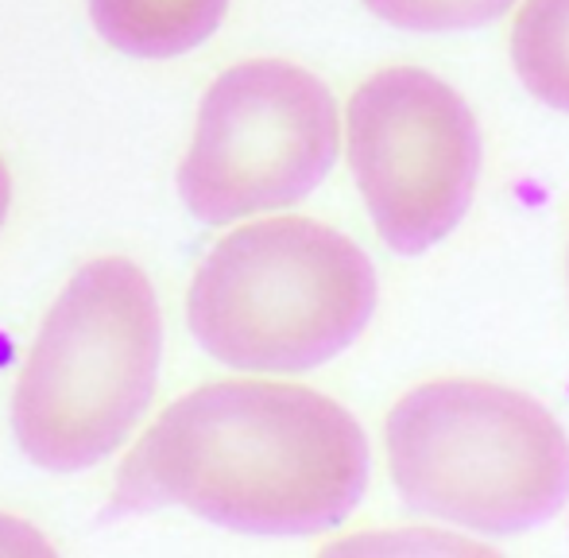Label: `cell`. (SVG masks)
<instances>
[{
    "mask_svg": "<svg viewBox=\"0 0 569 558\" xmlns=\"http://www.w3.org/2000/svg\"><path fill=\"white\" fill-rule=\"evenodd\" d=\"M368 485V438L330 396L226 380L182 396L117 474L120 512L179 505L244 536H318Z\"/></svg>",
    "mask_w": 569,
    "mask_h": 558,
    "instance_id": "obj_1",
    "label": "cell"
},
{
    "mask_svg": "<svg viewBox=\"0 0 569 558\" xmlns=\"http://www.w3.org/2000/svg\"><path fill=\"white\" fill-rule=\"evenodd\" d=\"M163 318L132 260L86 265L47 310L12 396L20 450L51 474L106 461L148 411Z\"/></svg>",
    "mask_w": 569,
    "mask_h": 558,
    "instance_id": "obj_2",
    "label": "cell"
},
{
    "mask_svg": "<svg viewBox=\"0 0 569 558\" xmlns=\"http://www.w3.org/2000/svg\"><path fill=\"white\" fill-rule=\"evenodd\" d=\"M372 310V260L338 229L307 218L229 233L187 295L198 346L248 372L318 369L360 338Z\"/></svg>",
    "mask_w": 569,
    "mask_h": 558,
    "instance_id": "obj_3",
    "label": "cell"
},
{
    "mask_svg": "<svg viewBox=\"0 0 569 558\" xmlns=\"http://www.w3.org/2000/svg\"><path fill=\"white\" fill-rule=\"evenodd\" d=\"M403 500L480 536H519L569 500V438L539 400L485 380H435L388 416Z\"/></svg>",
    "mask_w": 569,
    "mask_h": 558,
    "instance_id": "obj_4",
    "label": "cell"
},
{
    "mask_svg": "<svg viewBox=\"0 0 569 558\" xmlns=\"http://www.w3.org/2000/svg\"><path fill=\"white\" fill-rule=\"evenodd\" d=\"M338 143V106L322 78L279 59L240 62L206 90L179 195L206 226L283 210L330 175Z\"/></svg>",
    "mask_w": 569,
    "mask_h": 558,
    "instance_id": "obj_5",
    "label": "cell"
},
{
    "mask_svg": "<svg viewBox=\"0 0 569 558\" xmlns=\"http://www.w3.org/2000/svg\"><path fill=\"white\" fill-rule=\"evenodd\" d=\"M349 163L383 241L403 257L427 252L472 202L477 117L427 70H380L349 101Z\"/></svg>",
    "mask_w": 569,
    "mask_h": 558,
    "instance_id": "obj_6",
    "label": "cell"
},
{
    "mask_svg": "<svg viewBox=\"0 0 569 558\" xmlns=\"http://www.w3.org/2000/svg\"><path fill=\"white\" fill-rule=\"evenodd\" d=\"M229 0H90L106 43L132 59H174L194 51L226 20Z\"/></svg>",
    "mask_w": 569,
    "mask_h": 558,
    "instance_id": "obj_7",
    "label": "cell"
},
{
    "mask_svg": "<svg viewBox=\"0 0 569 558\" xmlns=\"http://www.w3.org/2000/svg\"><path fill=\"white\" fill-rule=\"evenodd\" d=\"M511 62L535 98L569 113V0H527L511 28Z\"/></svg>",
    "mask_w": 569,
    "mask_h": 558,
    "instance_id": "obj_8",
    "label": "cell"
},
{
    "mask_svg": "<svg viewBox=\"0 0 569 558\" xmlns=\"http://www.w3.org/2000/svg\"><path fill=\"white\" fill-rule=\"evenodd\" d=\"M365 4L403 31H469L500 20L516 0H365Z\"/></svg>",
    "mask_w": 569,
    "mask_h": 558,
    "instance_id": "obj_9",
    "label": "cell"
},
{
    "mask_svg": "<svg viewBox=\"0 0 569 558\" xmlns=\"http://www.w3.org/2000/svg\"><path fill=\"white\" fill-rule=\"evenodd\" d=\"M0 551H51L36 531H28L16 520H0Z\"/></svg>",
    "mask_w": 569,
    "mask_h": 558,
    "instance_id": "obj_10",
    "label": "cell"
},
{
    "mask_svg": "<svg viewBox=\"0 0 569 558\" xmlns=\"http://www.w3.org/2000/svg\"><path fill=\"white\" fill-rule=\"evenodd\" d=\"M8 206H12V179H8V167H4V159H0V226H4V218H8Z\"/></svg>",
    "mask_w": 569,
    "mask_h": 558,
    "instance_id": "obj_11",
    "label": "cell"
}]
</instances>
